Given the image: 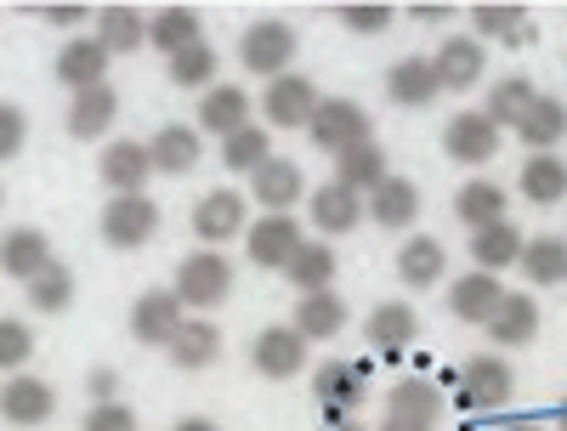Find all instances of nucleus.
<instances>
[{"label":"nucleus","mask_w":567,"mask_h":431,"mask_svg":"<svg viewBox=\"0 0 567 431\" xmlns=\"http://www.w3.org/2000/svg\"><path fill=\"white\" fill-rule=\"evenodd\" d=\"M171 290H176L182 307L210 312V307H221V301L233 296V261H227L221 250H194V256H182Z\"/></svg>","instance_id":"1"},{"label":"nucleus","mask_w":567,"mask_h":431,"mask_svg":"<svg viewBox=\"0 0 567 431\" xmlns=\"http://www.w3.org/2000/svg\"><path fill=\"white\" fill-rule=\"evenodd\" d=\"M516 398V369L499 352H477L460 363V403L477 409V414H499Z\"/></svg>","instance_id":"2"},{"label":"nucleus","mask_w":567,"mask_h":431,"mask_svg":"<svg viewBox=\"0 0 567 431\" xmlns=\"http://www.w3.org/2000/svg\"><path fill=\"white\" fill-rule=\"evenodd\" d=\"M296 52H301V40H296V29L284 23V18H261V23H250V29L239 34V63H245L250 74H261V80L290 74Z\"/></svg>","instance_id":"3"},{"label":"nucleus","mask_w":567,"mask_h":431,"mask_svg":"<svg viewBox=\"0 0 567 431\" xmlns=\"http://www.w3.org/2000/svg\"><path fill=\"white\" fill-rule=\"evenodd\" d=\"M318 85L307 80V74H278V80H267V91H261V120H267V131H307L312 125V114H318Z\"/></svg>","instance_id":"4"},{"label":"nucleus","mask_w":567,"mask_h":431,"mask_svg":"<svg viewBox=\"0 0 567 431\" xmlns=\"http://www.w3.org/2000/svg\"><path fill=\"white\" fill-rule=\"evenodd\" d=\"M103 245L109 250H142V245H154V233H159V205L148 194H114L103 205Z\"/></svg>","instance_id":"5"},{"label":"nucleus","mask_w":567,"mask_h":431,"mask_svg":"<svg viewBox=\"0 0 567 431\" xmlns=\"http://www.w3.org/2000/svg\"><path fill=\"white\" fill-rule=\"evenodd\" d=\"M307 245V233H301V222L290 216V211H278V216H256L250 227H245V256L256 261V267H290V256Z\"/></svg>","instance_id":"6"},{"label":"nucleus","mask_w":567,"mask_h":431,"mask_svg":"<svg viewBox=\"0 0 567 431\" xmlns=\"http://www.w3.org/2000/svg\"><path fill=\"white\" fill-rule=\"evenodd\" d=\"M307 136H312V148H323V154H347V148H358V142H369V114L352 98H323L312 125H307Z\"/></svg>","instance_id":"7"},{"label":"nucleus","mask_w":567,"mask_h":431,"mask_svg":"<svg viewBox=\"0 0 567 431\" xmlns=\"http://www.w3.org/2000/svg\"><path fill=\"white\" fill-rule=\"evenodd\" d=\"M312 398H318V409L329 414V425L352 420V409L363 403V363L323 358V363H318V374H312Z\"/></svg>","instance_id":"8"},{"label":"nucleus","mask_w":567,"mask_h":431,"mask_svg":"<svg viewBox=\"0 0 567 431\" xmlns=\"http://www.w3.org/2000/svg\"><path fill=\"white\" fill-rule=\"evenodd\" d=\"M250 216H245V194H233V187H216L194 205V238L205 250H221L227 238H245Z\"/></svg>","instance_id":"9"},{"label":"nucleus","mask_w":567,"mask_h":431,"mask_svg":"<svg viewBox=\"0 0 567 431\" xmlns=\"http://www.w3.org/2000/svg\"><path fill=\"white\" fill-rule=\"evenodd\" d=\"M250 363L267 380L307 374V341H301L290 324H267V329H256V341H250Z\"/></svg>","instance_id":"10"},{"label":"nucleus","mask_w":567,"mask_h":431,"mask_svg":"<svg viewBox=\"0 0 567 431\" xmlns=\"http://www.w3.org/2000/svg\"><path fill=\"white\" fill-rule=\"evenodd\" d=\"M131 341L136 347H171L176 341V329L187 324L182 318V301H176V290H148V296H136L131 301Z\"/></svg>","instance_id":"11"},{"label":"nucleus","mask_w":567,"mask_h":431,"mask_svg":"<svg viewBox=\"0 0 567 431\" xmlns=\"http://www.w3.org/2000/svg\"><path fill=\"white\" fill-rule=\"evenodd\" d=\"M97 176L114 187V194H148V176H154L148 142H136V136H114L109 148L97 154Z\"/></svg>","instance_id":"12"},{"label":"nucleus","mask_w":567,"mask_h":431,"mask_svg":"<svg viewBox=\"0 0 567 431\" xmlns=\"http://www.w3.org/2000/svg\"><path fill=\"white\" fill-rule=\"evenodd\" d=\"M432 69H437V85L443 91H471L488 69V45L477 34H449L437 52H432Z\"/></svg>","instance_id":"13"},{"label":"nucleus","mask_w":567,"mask_h":431,"mask_svg":"<svg viewBox=\"0 0 567 431\" xmlns=\"http://www.w3.org/2000/svg\"><path fill=\"white\" fill-rule=\"evenodd\" d=\"M312 187H307V176H301V165L296 160H267L261 171H250V194L245 199H256L267 216H278V211H290L296 199H307Z\"/></svg>","instance_id":"14"},{"label":"nucleus","mask_w":567,"mask_h":431,"mask_svg":"<svg viewBox=\"0 0 567 431\" xmlns=\"http://www.w3.org/2000/svg\"><path fill=\"white\" fill-rule=\"evenodd\" d=\"M114 120H120V91H114L109 80H103V85H91V91H74V98H69V114H63V125H69L74 142H97V136H109Z\"/></svg>","instance_id":"15"},{"label":"nucleus","mask_w":567,"mask_h":431,"mask_svg":"<svg viewBox=\"0 0 567 431\" xmlns=\"http://www.w3.org/2000/svg\"><path fill=\"white\" fill-rule=\"evenodd\" d=\"M443 154H449L454 165H488V160L499 154V131H494L477 109H465V114H454V120L443 125Z\"/></svg>","instance_id":"16"},{"label":"nucleus","mask_w":567,"mask_h":431,"mask_svg":"<svg viewBox=\"0 0 567 431\" xmlns=\"http://www.w3.org/2000/svg\"><path fill=\"white\" fill-rule=\"evenodd\" d=\"M52 409H58V392L40 374H12L0 387V420H12V425H45Z\"/></svg>","instance_id":"17"},{"label":"nucleus","mask_w":567,"mask_h":431,"mask_svg":"<svg viewBox=\"0 0 567 431\" xmlns=\"http://www.w3.org/2000/svg\"><path fill=\"white\" fill-rule=\"evenodd\" d=\"M386 98H392L398 109H432V103L443 98L432 58H398V63L386 69Z\"/></svg>","instance_id":"18"},{"label":"nucleus","mask_w":567,"mask_h":431,"mask_svg":"<svg viewBox=\"0 0 567 431\" xmlns=\"http://www.w3.org/2000/svg\"><path fill=\"white\" fill-rule=\"evenodd\" d=\"M109 63L114 58L97 45V34H74V40H63V52H58V80L69 91H91V85L109 80Z\"/></svg>","instance_id":"19"},{"label":"nucleus","mask_w":567,"mask_h":431,"mask_svg":"<svg viewBox=\"0 0 567 431\" xmlns=\"http://www.w3.org/2000/svg\"><path fill=\"white\" fill-rule=\"evenodd\" d=\"M523 238H528V233L505 216V222L477 227L465 245H471V261H477V273H494V278H499L505 267H516V256H523Z\"/></svg>","instance_id":"20"},{"label":"nucleus","mask_w":567,"mask_h":431,"mask_svg":"<svg viewBox=\"0 0 567 431\" xmlns=\"http://www.w3.org/2000/svg\"><path fill=\"white\" fill-rule=\"evenodd\" d=\"M347 324H352V312H347V301L336 290L301 296L296 301V318H290V329L301 335V341H336V335H347Z\"/></svg>","instance_id":"21"},{"label":"nucleus","mask_w":567,"mask_h":431,"mask_svg":"<svg viewBox=\"0 0 567 431\" xmlns=\"http://www.w3.org/2000/svg\"><path fill=\"white\" fill-rule=\"evenodd\" d=\"M494 347H528L539 335V301L523 296V290H505V301L494 307V318L483 324Z\"/></svg>","instance_id":"22"},{"label":"nucleus","mask_w":567,"mask_h":431,"mask_svg":"<svg viewBox=\"0 0 567 431\" xmlns=\"http://www.w3.org/2000/svg\"><path fill=\"white\" fill-rule=\"evenodd\" d=\"M414 335H420V318H414L409 301H381V307L363 318V341L374 352H409Z\"/></svg>","instance_id":"23"},{"label":"nucleus","mask_w":567,"mask_h":431,"mask_svg":"<svg viewBox=\"0 0 567 431\" xmlns=\"http://www.w3.org/2000/svg\"><path fill=\"white\" fill-rule=\"evenodd\" d=\"M398 278L409 284V290H437V284L449 278V250H443V238H403V250H398Z\"/></svg>","instance_id":"24"},{"label":"nucleus","mask_w":567,"mask_h":431,"mask_svg":"<svg viewBox=\"0 0 567 431\" xmlns=\"http://www.w3.org/2000/svg\"><path fill=\"white\" fill-rule=\"evenodd\" d=\"M307 211H312V227H318L323 238H341V233H352V227L363 222V199L347 194L341 182L312 187V194H307Z\"/></svg>","instance_id":"25"},{"label":"nucleus","mask_w":567,"mask_h":431,"mask_svg":"<svg viewBox=\"0 0 567 431\" xmlns=\"http://www.w3.org/2000/svg\"><path fill=\"white\" fill-rule=\"evenodd\" d=\"M45 261H52V238H45L40 227H7L0 233V273L29 284Z\"/></svg>","instance_id":"26"},{"label":"nucleus","mask_w":567,"mask_h":431,"mask_svg":"<svg viewBox=\"0 0 567 431\" xmlns=\"http://www.w3.org/2000/svg\"><path fill=\"white\" fill-rule=\"evenodd\" d=\"M250 109H256L250 91H239V85H210L205 98H199V131H210V136H233V131H245V125H250Z\"/></svg>","instance_id":"27"},{"label":"nucleus","mask_w":567,"mask_h":431,"mask_svg":"<svg viewBox=\"0 0 567 431\" xmlns=\"http://www.w3.org/2000/svg\"><path fill=\"white\" fill-rule=\"evenodd\" d=\"M386 414L437 431V420H443V387H437V380H425V374H409V380H398V387H392Z\"/></svg>","instance_id":"28"},{"label":"nucleus","mask_w":567,"mask_h":431,"mask_svg":"<svg viewBox=\"0 0 567 431\" xmlns=\"http://www.w3.org/2000/svg\"><path fill=\"white\" fill-rule=\"evenodd\" d=\"M165 352H171V363H176L182 374H199V369H210V363L221 358V329H216L210 318H187Z\"/></svg>","instance_id":"29"},{"label":"nucleus","mask_w":567,"mask_h":431,"mask_svg":"<svg viewBox=\"0 0 567 431\" xmlns=\"http://www.w3.org/2000/svg\"><path fill=\"white\" fill-rule=\"evenodd\" d=\"M392 171H386V148H381V142H358V148H347V154H336V182L347 187V194H374V187H381Z\"/></svg>","instance_id":"30"},{"label":"nucleus","mask_w":567,"mask_h":431,"mask_svg":"<svg viewBox=\"0 0 567 431\" xmlns=\"http://www.w3.org/2000/svg\"><path fill=\"white\" fill-rule=\"evenodd\" d=\"M499 301H505V290H499L494 273H460L454 290H449V312H454L460 324H488Z\"/></svg>","instance_id":"31"},{"label":"nucleus","mask_w":567,"mask_h":431,"mask_svg":"<svg viewBox=\"0 0 567 431\" xmlns=\"http://www.w3.org/2000/svg\"><path fill=\"white\" fill-rule=\"evenodd\" d=\"M199 154H205V142H199L194 125H165V131L148 136V160H154V171H165V176H187V171L199 165Z\"/></svg>","instance_id":"32"},{"label":"nucleus","mask_w":567,"mask_h":431,"mask_svg":"<svg viewBox=\"0 0 567 431\" xmlns=\"http://www.w3.org/2000/svg\"><path fill=\"white\" fill-rule=\"evenodd\" d=\"M516 267H523L528 284H545V290H556V284H567V238H561V233L523 238V256H516Z\"/></svg>","instance_id":"33"},{"label":"nucleus","mask_w":567,"mask_h":431,"mask_svg":"<svg viewBox=\"0 0 567 431\" xmlns=\"http://www.w3.org/2000/svg\"><path fill=\"white\" fill-rule=\"evenodd\" d=\"M516 187H523V199L539 205V211H545V205H561V199H567V160H561V154H528Z\"/></svg>","instance_id":"34"},{"label":"nucleus","mask_w":567,"mask_h":431,"mask_svg":"<svg viewBox=\"0 0 567 431\" xmlns=\"http://www.w3.org/2000/svg\"><path fill=\"white\" fill-rule=\"evenodd\" d=\"M369 216L381 222V227H392V233L414 227V216H420V187H414L409 176H386V182L369 194Z\"/></svg>","instance_id":"35"},{"label":"nucleus","mask_w":567,"mask_h":431,"mask_svg":"<svg viewBox=\"0 0 567 431\" xmlns=\"http://www.w3.org/2000/svg\"><path fill=\"white\" fill-rule=\"evenodd\" d=\"M516 136H523V148L550 154L556 142L567 136V103H561V98H534V103H528V114L516 120Z\"/></svg>","instance_id":"36"},{"label":"nucleus","mask_w":567,"mask_h":431,"mask_svg":"<svg viewBox=\"0 0 567 431\" xmlns=\"http://www.w3.org/2000/svg\"><path fill=\"white\" fill-rule=\"evenodd\" d=\"M505 205H511V194L499 182H488V176H471L460 194H454V216L477 233V227H488V222H505Z\"/></svg>","instance_id":"37"},{"label":"nucleus","mask_w":567,"mask_h":431,"mask_svg":"<svg viewBox=\"0 0 567 431\" xmlns=\"http://www.w3.org/2000/svg\"><path fill=\"white\" fill-rule=\"evenodd\" d=\"M539 98V91H534V80L528 74H505V80H494V91H488V103L477 109L494 131H516V120H523L528 114V103Z\"/></svg>","instance_id":"38"},{"label":"nucleus","mask_w":567,"mask_h":431,"mask_svg":"<svg viewBox=\"0 0 567 431\" xmlns=\"http://www.w3.org/2000/svg\"><path fill=\"white\" fill-rule=\"evenodd\" d=\"M199 40H205V23H199L194 7H159L148 18V45H159L165 58L187 52V45H199Z\"/></svg>","instance_id":"39"},{"label":"nucleus","mask_w":567,"mask_h":431,"mask_svg":"<svg viewBox=\"0 0 567 431\" xmlns=\"http://www.w3.org/2000/svg\"><path fill=\"white\" fill-rule=\"evenodd\" d=\"M97 45L109 58H131L136 45H148V18L136 7H103L97 12Z\"/></svg>","instance_id":"40"},{"label":"nucleus","mask_w":567,"mask_h":431,"mask_svg":"<svg viewBox=\"0 0 567 431\" xmlns=\"http://www.w3.org/2000/svg\"><path fill=\"white\" fill-rule=\"evenodd\" d=\"M284 278H290L301 296H318V290H329V284H336V250H329L323 238H307V245L290 256V267H284Z\"/></svg>","instance_id":"41"},{"label":"nucleus","mask_w":567,"mask_h":431,"mask_svg":"<svg viewBox=\"0 0 567 431\" xmlns=\"http://www.w3.org/2000/svg\"><path fill=\"white\" fill-rule=\"evenodd\" d=\"M471 23H477V40H499V45H528V7H499V0H483L471 7Z\"/></svg>","instance_id":"42"},{"label":"nucleus","mask_w":567,"mask_h":431,"mask_svg":"<svg viewBox=\"0 0 567 431\" xmlns=\"http://www.w3.org/2000/svg\"><path fill=\"white\" fill-rule=\"evenodd\" d=\"M23 290H29V307L45 312V318H52V312H69V307H74V273L52 256V261H45V267L23 284Z\"/></svg>","instance_id":"43"},{"label":"nucleus","mask_w":567,"mask_h":431,"mask_svg":"<svg viewBox=\"0 0 567 431\" xmlns=\"http://www.w3.org/2000/svg\"><path fill=\"white\" fill-rule=\"evenodd\" d=\"M216 69H221V52H216L210 40H199V45H187V52L165 58V74H171V85H182V91H210V85H216Z\"/></svg>","instance_id":"44"},{"label":"nucleus","mask_w":567,"mask_h":431,"mask_svg":"<svg viewBox=\"0 0 567 431\" xmlns=\"http://www.w3.org/2000/svg\"><path fill=\"white\" fill-rule=\"evenodd\" d=\"M267 160H272V131H267V125H245V131L221 136V165H227V171L250 176V171H261Z\"/></svg>","instance_id":"45"},{"label":"nucleus","mask_w":567,"mask_h":431,"mask_svg":"<svg viewBox=\"0 0 567 431\" xmlns=\"http://www.w3.org/2000/svg\"><path fill=\"white\" fill-rule=\"evenodd\" d=\"M336 18L352 34H386L398 23V7H381V0H352V7H336Z\"/></svg>","instance_id":"46"},{"label":"nucleus","mask_w":567,"mask_h":431,"mask_svg":"<svg viewBox=\"0 0 567 431\" xmlns=\"http://www.w3.org/2000/svg\"><path fill=\"white\" fill-rule=\"evenodd\" d=\"M34 358V329L23 318H0V369H23Z\"/></svg>","instance_id":"47"},{"label":"nucleus","mask_w":567,"mask_h":431,"mask_svg":"<svg viewBox=\"0 0 567 431\" xmlns=\"http://www.w3.org/2000/svg\"><path fill=\"white\" fill-rule=\"evenodd\" d=\"M23 142H29V114H23L18 103H0V165L18 160Z\"/></svg>","instance_id":"48"},{"label":"nucleus","mask_w":567,"mask_h":431,"mask_svg":"<svg viewBox=\"0 0 567 431\" xmlns=\"http://www.w3.org/2000/svg\"><path fill=\"white\" fill-rule=\"evenodd\" d=\"M80 431H142V420L125 403H91V414H85Z\"/></svg>","instance_id":"49"},{"label":"nucleus","mask_w":567,"mask_h":431,"mask_svg":"<svg viewBox=\"0 0 567 431\" xmlns=\"http://www.w3.org/2000/svg\"><path fill=\"white\" fill-rule=\"evenodd\" d=\"M29 12H40L52 29H80V23L91 18V7H80V0H58V7H29Z\"/></svg>","instance_id":"50"},{"label":"nucleus","mask_w":567,"mask_h":431,"mask_svg":"<svg viewBox=\"0 0 567 431\" xmlns=\"http://www.w3.org/2000/svg\"><path fill=\"white\" fill-rule=\"evenodd\" d=\"M85 392H91V403H120V369H91Z\"/></svg>","instance_id":"51"},{"label":"nucleus","mask_w":567,"mask_h":431,"mask_svg":"<svg viewBox=\"0 0 567 431\" xmlns=\"http://www.w3.org/2000/svg\"><path fill=\"white\" fill-rule=\"evenodd\" d=\"M409 18H414V23H449L454 7H443V0H420V7H409Z\"/></svg>","instance_id":"52"},{"label":"nucleus","mask_w":567,"mask_h":431,"mask_svg":"<svg viewBox=\"0 0 567 431\" xmlns=\"http://www.w3.org/2000/svg\"><path fill=\"white\" fill-rule=\"evenodd\" d=\"M171 431H221L216 420H205V414H187V420H176Z\"/></svg>","instance_id":"53"},{"label":"nucleus","mask_w":567,"mask_h":431,"mask_svg":"<svg viewBox=\"0 0 567 431\" xmlns=\"http://www.w3.org/2000/svg\"><path fill=\"white\" fill-rule=\"evenodd\" d=\"M381 431H432V425H414V420H392V414H386V425H381Z\"/></svg>","instance_id":"54"},{"label":"nucleus","mask_w":567,"mask_h":431,"mask_svg":"<svg viewBox=\"0 0 567 431\" xmlns=\"http://www.w3.org/2000/svg\"><path fill=\"white\" fill-rule=\"evenodd\" d=\"M505 431H539V425H528V420H516V425H505Z\"/></svg>","instance_id":"55"},{"label":"nucleus","mask_w":567,"mask_h":431,"mask_svg":"<svg viewBox=\"0 0 567 431\" xmlns=\"http://www.w3.org/2000/svg\"><path fill=\"white\" fill-rule=\"evenodd\" d=\"M329 431H363V425H352V420H341V425H329Z\"/></svg>","instance_id":"56"},{"label":"nucleus","mask_w":567,"mask_h":431,"mask_svg":"<svg viewBox=\"0 0 567 431\" xmlns=\"http://www.w3.org/2000/svg\"><path fill=\"white\" fill-rule=\"evenodd\" d=\"M0 199H7V194H0Z\"/></svg>","instance_id":"57"}]
</instances>
